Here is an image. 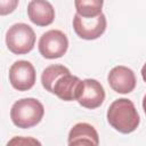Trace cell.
Segmentation results:
<instances>
[{"label": "cell", "mask_w": 146, "mask_h": 146, "mask_svg": "<svg viewBox=\"0 0 146 146\" xmlns=\"http://www.w3.org/2000/svg\"><path fill=\"white\" fill-rule=\"evenodd\" d=\"M73 30L76 35L83 40H96L106 31L107 21L104 14L97 17H82L78 14L73 17Z\"/></svg>", "instance_id": "obj_5"}, {"label": "cell", "mask_w": 146, "mask_h": 146, "mask_svg": "<svg viewBox=\"0 0 146 146\" xmlns=\"http://www.w3.org/2000/svg\"><path fill=\"white\" fill-rule=\"evenodd\" d=\"M106 119L114 130L124 135L133 132L140 123L136 106L128 98L115 99L107 108Z\"/></svg>", "instance_id": "obj_1"}, {"label": "cell", "mask_w": 146, "mask_h": 146, "mask_svg": "<svg viewBox=\"0 0 146 146\" xmlns=\"http://www.w3.org/2000/svg\"><path fill=\"white\" fill-rule=\"evenodd\" d=\"M104 2L102 0H75L74 6L76 14L82 17H97L102 13Z\"/></svg>", "instance_id": "obj_13"}, {"label": "cell", "mask_w": 146, "mask_h": 146, "mask_svg": "<svg viewBox=\"0 0 146 146\" xmlns=\"http://www.w3.org/2000/svg\"><path fill=\"white\" fill-rule=\"evenodd\" d=\"M36 73L33 64L29 60H16L9 68V82L18 91H27L33 88Z\"/></svg>", "instance_id": "obj_6"}, {"label": "cell", "mask_w": 146, "mask_h": 146, "mask_svg": "<svg viewBox=\"0 0 146 146\" xmlns=\"http://www.w3.org/2000/svg\"><path fill=\"white\" fill-rule=\"evenodd\" d=\"M38 49L40 55L47 59L60 58L68 49V39L60 30H49L40 36Z\"/></svg>", "instance_id": "obj_4"}, {"label": "cell", "mask_w": 146, "mask_h": 146, "mask_svg": "<svg viewBox=\"0 0 146 146\" xmlns=\"http://www.w3.org/2000/svg\"><path fill=\"white\" fill-rule=\"evenodd\" d=\"M67 144V146H99V135L94 125L79 122L71 128Z\"/></svg>", "instance_id": "obj_9"}, {"label": "cell", "mask_w": 146, "mask_h": 146, "mask_svg": "<svg viewBox=\"0 0 146 146\" xmlns=\"http://www.w3.org/2000/svg\"><path fill=\"white\" fill-rule=\"evenodd\" d=\"M6 146H42V144L33 137L15 136L7 143Z\"/></svg>", "instance_id": "obj_14"}, {"label": "cell", "mask_w": 146, "mask_h": 146, "mask_svg": "<svg viewBox=\"0 0 146 146\" xmlns=\"http://www.w3.org/2000/svg\"><path fill=\"white\" fill-rule=\"evenodd\" d=\"M18 6L17 0H1L0 1V15L5 16L7 14L13 13Z\"/></svg>", "instance_id": "obj_15"}, {"label": "cell", "mask_w": 146, "mask_h": 146, "mask_svg": "<svg viewBox=\"0 0 146 146\" xmlns=\"http://www.w3.org/2000/svg\"><path fill=\"white\" fill-rule=\"evenodd\" d=\"M140 73H141V78H143V80L146 82V63L143 65V67H141V71H140Z\"/></svg>", "instance_id": "obj_16"}, {"label": "cell", "mask_w": 146, "mask_h": 146, "mask_svg": "<svg viewBox=\"0 0 146 146\" xmlns=\"http://www.w3.org/2000/svg\"><path fill=\"white\" fill-rule=\"evenodd\" d=\"M6 44L15 55L29 54L35 44V32L25 23H16L6 32Z\"/></svg>", "instance_id": "obj_3"}, {"label": "cell", "mask_w": 146, "mask_h": 146, "mask_svg": "<svg viewBox=\"0 0 146 146\" xmlns=\"http://www.w3.org/2000/svg\"><path fill=\"white\" fill-rule=\"evenodd\" d=\"M107 82L115 92L124 95L133 91L137 84V79L131 68L124 65H117L110 71Z\"/></svg>", "instance_id": "obj_7"}, {"label": "cell", "mask_w": 146, "mask_h": 146, "mask_svg": "<svg viewBox=\"0 0 146 146\" xmlns=\"http://www.w3.org/2000/svg\"><path fill=\"white\" fill-rule=\"evenodd\" d=\"M66 74H71L70 70L62 65V64H52L47 66L41 74V84L42 87L49 91L50 94L52 92V88L55 86V83L57 82V80Z\"/></svg>", "instance_id": "obj_12"}, {"label": "cell", "mask_w": 146, "mask_h": 146, "mask_svg": "<svg viewBox=\"0 0 146 146\" xmlns=\"http://www.w3.org/2000/svg\"><path fill=\"white\" fill-rule=\"evenodd\" d=\"M27 16L36 26H48L55 19V9L49 1L32 0L27 5Z\"/></svg>", "instance_id": "obj_11"}, {"label": "cell", "mask_w": 146, "mask_h": 146, "mask_svg": "<svg viewBox=\"0 0 146 146\" xmlns=\"http://www.w3.org/2000/svg\"><path fill=\"white\" fill-rule=\"evenodd\" d=\"M105 100V90L103 84L95 79H84L82 91L78 98L79 105L82 107L95 110Z\"/></svg>", "instance_id": "obj_8"}, {"label": "cell", "mask_w": 146, "mask_h": 146, "mask_svg": "<svg viewBox=\"0 0 146 146\" xmlns=\"http://www.w3.org/2000/svg\"><path fill=\"white\" fill-rule=\"evenodd\" d=\"M83 87V80L73 74H66L57 80L52 88L54 95L64 102L78 100Z\"/></svg>", "instance_id": "obj_10"}, {"label": "cell", "mask_w": 146, "mask_h": 146, "mask_svg": "<svg viewBox=\"0 0 146 146\" xmlns=\"http://www.w3.org/2000/svg\"><path fill=\"white\" fill-rule=\"evenodd\" d=\"M44 115V107L40 100L33 97L16 100L10 110L11 122L21 128L29 129L41 122Z\"/></svg>", "instance_id": "obj_2"}, {"label": "cell", "mask_w": 146, "mask_h": 146, "mask_svg": "<svg viewBox=\"0 0 146 146\" xmlns=\"http://www.w3.org/2000/svg\"><path fill=\"white\" fill-rule=\"evenodd\" d=\"M143 110H144V113H145V115H146V95H145L144 98H143Z\"/></svg>", "instance_id": "obj_17"}]
</instances>
